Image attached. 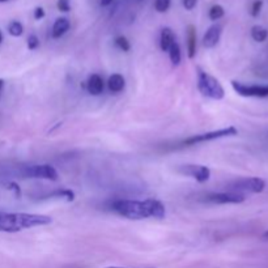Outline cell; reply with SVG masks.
<instances>
[{
	"instance_id": "1",
	"label": "cell",
	"mask_w": 268,
	"mask_h": 268,
	"mask_svg": "<svg viewBox=\"0 0 268 268\" xmlns=\"http://www.w3.org/2000/svg\"><path fill=\"white\" fill-rule=\"evenodd\" d=\"M111 209L128 220H144L149 217L162 220L166 214L165 205L157 199H145V200L119 199L111 203Z\"/></svg>"
},
{
	"instance_id": "2",
	"label": "cell",
	"mask_w": 268,
	"mask_h": 268,
	"mask_svg": "<svg viewBox=\"0 0 268 268\" xmlns=\"http://www.w3.org/2000/svg\"><path fill=\"white\" fill-rule=\"evenodd\" d=\"M51 222L53 218L46 214L0 212V232H6V233H16L24 229L49 225Z\"/></svg>"
},
{
	"instance_id": "3",
	"label": "cell",
	"mask_w": 268,
	"mask_h": 268,
	"mask_svg": "<svg viewBox=\"0 0 268 268\" xmlns=\"http://www.w3.org/2000/svg\"><path fill=\"white\" fill-rule=\"evenodd\" d=\"M196 71H198V91L204 97H208L211 100H216V101L222 100L225 97V91L220 81L203 71L200 67H198Z\"/></svg>"
},
{
	"instance_id": "4",
	"label": "cell",
	"mask_w": 268,
	"mask_h": 268,
	"mask_svg": "<svg viewBox=\"0 0 268 268\" xmlns=\"http://www.w3.org/2000/svg\"><path fill=\"white\" fill-rule=\"evenodd\" d=\"M19 175L21 178H32V180H48L58 181V171L51 165H28L21 166L19 170Z\"/></svg>"
},
{
	"instance_id": "5",
	"label": "cell",
	"mask_w": 268,
	"mask_h": 268,
	"mask_svg": "<svg viewBox=\"0 0 268 268\" xmlns=\"http://www.w3.org/2000/svg\"><path fill=\"white\" fill-rule=\"evenodd\" d=\"M265 187V182L262 178L250 177V178H240V180H234L228 183V191L232 193H252L259 194L262 193Z\"/></svg>"
},
{
	"instance_id": "6",
	"label": "cell",
	"mask_w": 268,
	"mask_h": 268,
	"mask_svg": "<svg viewBox=\"0 0 268 268\" xmlns=\"http://www.w3.org/2000/svg\"><path fill=\"white\" fill-rule=\"evenodd\" d=\"M238 133V129L236 127L231 126L227 127V128H221L216 129V131H211V132H204V133H199V135L190 136L187 139L183 140L181 143V145H186V147H191V145L200 144V143L205 142H212V140H217L222 139V138H229V136H236Z\"/></svg>"
},
{
	"instance_id": "7",
	"label": "cell",
	"mask_w": 268,
	"mask_h": 268,
	"mask_svg": "<svg viewBox=\"0 0 268 268\" xmlns=\"http://www.w3.org/2000/svg\"><path fill=\"white\" fill-rule=\"evenodd\" d=\"M203 202L212 203V204H240L245 202V195L232 191L224 193H209L204 196Z\"/></svg>"
},
{
	"instance_id": "8",
	"label": "cell",
	"mask_w": 268,
	"mask_h": 268,
	"mask_svg": "<svg viewBox=\"0 0 268 268\" xmlns=\"http://www.w3.org/2000/svg\"><path fill=\"white\" fill-rule=\"evenodd\" d=\"M232 86L234 91L242 97H256V98H264L268 97V85H249V84H243V82L232 81Z\"/></svg>"
},
{
	"instance_id": "9",
	"label": "cell",
	"mask_w": 268,
	"mask_h": 268,
	"mask_svg": "<svg viewBox=\"0 0 268 268\" xmlns=\"http://www.w3.org/2000/svg\"><path fill=\"white\" fill-rule=\"evenodd\" d=\"M178 171L183 175L191 177L199 183H204L211 177V170L209 167L204 165H182L178 167Z\"/></svg>"
},
{
	"instance_id": "10",
	"label": "cell",
	"mask_w": 268,
	"mask_h": 268,
	"mask_svg": "<svg viewBox=\"0 0 268 268\" xmlns=\"http://www.w3.org/2000/svg\"><path fill=\"white\" fill-rule=\"evenodd\" d=\"M221 33H222V26L216 24V25L209 26L208 30L205 32L204 37H203V44L207 49H213L216 44L218 43L221 38Z\"/></svg>"
},
{
	"instance_id": "11",
	"label": "cell",
	"mask_w": 268,
	"mask_h": 268,
	"mask_svg": "<svg viewBox=\"0 0 268 268\" xmlns=\"http://www.w3.org/2000/svg\"><path fill=\"white\" fill-rule=\"evenodd\" d=\"M105 89V82L101 76L97 73L89 76L88 81H86V91L91 93L92 96H100Z\"/></svg>"
},
{
	"instance_id": "12",
	"label": "cell",
	"mask_w": 268,
	"mask_h": 268,
	"mask_svg": "<svg viewBox=\"0 0 268 268\" xmlns=\"http://www.w3.org/2000/svg\"><path fill=\"white\" fill-rule=\"evenodd\" d=\"M71 28V22L70 20L66 19V17H59V19L55 20L53 25V30H51V35L53 38H60L63 37Z\"/></svg>"
},
{
	"instance_id": "13",
	"label": "cell",
	"mask_w": 268,
	"mask_h": 268,
	"mask_svg": "<svg viewBox=\"0 0 268 268\" xmlns=\"http://www.w3.org/2000/svg\"><path fill=\"white\" fill-rule=\"evenodd\" d=\"M186 41H187V55H189L190 59H194L196 55V29L194 25L187 26Z\"/></svg>"
},
{
	"instance_id": "14",
	"label": "cell",
	"mask_w": 268,
	"mask_h": 268,
	"mask_svg": "<svg viewBox=\"0 0 268 268\" xmlns=\"http://www.w3.org/2000/svg\"><path fill=\"white\" fill-rule=\"evenodd\" d=\"M107 88L111 93H120L126 88V80L119 73H113L107 80Z\"/></svg>"
},
{
	"instance_id": "15",
	"label": "cell",
	"mask_w": 268,
	"mask_h": 268,
	"mask_svg": "<svg viewBox=\"0 0 268 268\" xmlns=\"http://www.w3.org/2000/svg\"><path fill=\"white\" fill-rule=\"evenodd\" d=\"M175 42V34L170 28H164L160 34V48L162 51H169L171 44Z\"/></svg>"
},
{
	"instance_id": "16",
	"label": "cell",
	"mask_w": 268,
	"mask_h": 268,
	"mask_svg": "<svg viewBox=\"0 0 268 268\" xmlns=\"http://www.w3.org/2000/svg\"><path fill=\"white\" fill-rule=\"evenodd\" d=\"M64 199L66 202H73L75 200V193L72 190H55L53 193H50L49 195H46V198L43 199Z\"/></svg>"
},
{
	"instance_id": "17",
	"label": "cell",
	"mask_w": 268,
	"mask_h": 268,
	"mask_svg": "<svg viewBox=\"0 0 268 268\" xmlns=\"http://www.w3.org/2000/svg\"><path fill=\"white\" fill-rule=\"evenodd\" d=\"M167 53H169V58H170V62L173 63V66H180L181 60H182V53H181V48L177 41L171 44Z\"/></svg>"
},
{
	"instance_id": "18",
	"label": "cell",
	"mask_w": 268,
	"mask_h": 268,
	"mask_svg": "<svg viewBox=\"0 0 268 268\" xmlns=\"http://www.w3.org/2000/svg\"><path fill=\"white\" fill-rule=\"evenodd\" d=\"M251 37L256 42H264L268 38V30L260 25H255L251 28Z\"/></svg>"
},
{
	"instance_id": "19",
	"label": "cell",
	"mask_w": 268,
	"mask_h": 268,
	"mask_svg": "<svg viewBox=\"0 0 268 268\" xmlns=\"http://www.w3.org/2000/svg\"><path fill=\"white\" fill-rule=\"evenodd\" d=\"M224 15H225L224 8H222L221 6H218V4H214V6H212L211 10H209V12H208V16H209V19L212 20V21L220 20L221 17H224Z\"/></svg>"
},
{
	"instance_id": "20",
	"label": "cell",
	"mask_w": 268,
	"mask_h": 268,
	"mask_svg": "<svg viewBox=\"0 0 268 268\" xmlns=\"http://www.w3.org/2000/svg\"><path fill=\"white\" fill-rule=\"evenodd\" d=\"M8 33H10L12 37H20L24 33V26L20 21H12L8 25Z\"/></svg>"
},
{
	"instance_id": "21",
	"label": "cell",
	"mask_w": 268,
	"mask_h": 268,
	"mask_svg": "<svg viewBox=\"0 0 268 268\" xmlns=\"http://www.w3.org/2000/svg\"><path fill=\"white\" fill-rule=\"evenodd\" d=\"M114 43H115V46H117L119 50L124 51V53L129 51V49H131V43H129V41L124 35H118V37L115 38Z\"/></svg>"
},
{
	"instance_id": "22",
	"label": "cell",
	"mask_w": 268,
	"mask_h": 268,
	"mask_svg": "<svg viewBox=\"0 0 268 268\" xmlns=\"http://www.w3.org/2000/svg\"><path fill=\"white\" fill-rule=\"evenodd\" d=\"M171 0H155V10L158 13H165L170 8Z\"/></svg>"
},
{
	"instance_id": "23",
	"label": "cell",
	"mask_w": 268,
	"mask_h": 268,
	"mask_svg": "<svg viewBox=\"0 0 268 268\" xmlns=\"http://www.w3.org/2000/svg\"><path fill=\"white\" fill-rule=\"evenodd\" d=\"M57 7L58 10L60 11V12H70L71 11V0H58L57 3Z\"/></svg>"
},
{
	"instance_id": "24",
	"label": "cell",
	"mask_w": 268,
	"mask_h": 268,
	"mask_svg": "<svg viewBox=\"0 0 268 268\" xmlns=\"http://www.w3.org/2000/svg\"><path fill=\"white\" fill-rule=\"evenodd\" d=\"M262 7H263L262 0H255V2H254V3H252V6H251V16L258 17L259 13H260V11H262Z\"/></svg>"
},
{
	"instance_id": "25",
	"label": "cell",
	"mask_w": 268,
	"mask_h": 268,
	"mask_svg": "<svg viewBox=\"0 0 268 268\" xmlns=\"http://www.w3.org/2000/svg\"><path fill=\"white\" fill-rule=\"evenodd\" d=\"M39 46V39L35 34H30L28 38V49L29 50H35Z\"/></svg>"
},
{
	"instance_id": "26",
	"label": "cell",
	"mask_w": 268,
	"mask_h": 268,
	"mask_svg": "<svg viewBox=\"0 0 268 268\" xmlns=\"http://www.w3.org/2000/svg\"><path fill=\"white\" fill-rule=\"evenodd\" d=\"M182 4L185 7V10L193 11L198 4V0H182Z\"/></svg>"
},
{
	"instance_id": "27",
	"label": "cell",
	"mask_w": 268,
	"mask_h": 268,
	"mask_svg": "<svg viewBox=\"0 0 268 268\" xmlns=\"http://www.w3.org/2000/svg\"><path fill=\"white\" fill-rule=\"evenodd\" d=\"M44 15H46V13H44V10L42 8V7H37V8L34 10V19L35 20H42L44 17Z\"/></svg>"
},
{
	"instance_id": "28",
	"label": "cell",
	"mask_w": 268,
	"mask_h": 268,
	"mask_svg": "<svg viewBox=\"0 0 268 268\" xmlns=\"http://www.w3.org/2000/svg\"><path fill=\"white\" fill-rule=\"evenodd\" d=\"M8 189L12 190V191H15V195H16L17 198H20V195H21V191H20L19 185H16L15 182H11V183H8Z\"/></svg>"
},
{
	"instance_id": "29",
	"label": "cell",
	"mask_w": 268,
	"mask_h": 268,
	"mask_svg": "<svg viewBox=\"0 0 268 268\" xmlns=\"http://www.w3.org/2000/svg\"><path fill=\"white\" fill-rule=\"evenodd\" d=\"M113 2L114 0H100V4H101L102 7H107V6H110Z\"/></svg>"
},
{
	"instance_id": "30",
	"label": "cell",
	"mask_w": 268,
	"mask_h": 268,
	"mask_svg": "<svg viewBox=\"0 0 268 268\" xmlns=\"http://www.w3.org/2000/svg\"><path fill=\"white\" fill-rule=\"evenodd\" d=\"M3 86H4V80L0 79V93H2V91H3Z\"/></svg>"
},
{
	"instance_id": "31",
	"label": "cell",
	"mask_w": 268,
	"mask_h": 268,
	"mask_svg": "<svg viewBox=\"0 0 268 268\" xmlns=\"http://www.w3.org/2000/svg\"><path fill=\"white\" fill-rule=\"evenodd\" d=\"M2 42H3V33L0 30V44H2Z\"/></svg>"
},
{
	"instance_id": "32",
	"label": "cell",
	"mask_w": 268,
	"mask_h": 268,
	"mask_svg": "<svg viewBox=\"0 0 268 268\" xmlns=\"http://www.w3.org/2000/svg\"><path fill=\"white\" fill-rule=\"evenodd\" d=\"M263 238H265V240H268V231L265 232L264 234H263Z\"/></svg>"
},
{
	"instance_id": "33",
	"label": "cell",
	"mask_w": 268,
	"mask_h": 268,
	"mask_svg": "<svg viewBox=\"0 0 268 268\" xmlns=\"http://www.w3.org/2000/svg\"><path fill=\"white\" fill-rule=\"evenodd\" d=\"M106 268H127V267H117V265H111V267H106Z\"/></svg>"
},
{
	"instance_id": "34",
	"label": "cell",
	"mask_w": 268,
	"mask_h": 268,
	"mask_svg": "<svg viewBox=\"0 0 268 268\" xmlns=\"http://www.w3.org/2000/svg\"><path fill=\"white\" fill-rule=\"evenodd\" d=\"M6 2H8V0H0V3H6Z\"/></svg>"
},
{
	"instance_id": "35",
	"label": "cell",
	"mask_w": 268,
	"mask_h": 268,
	"mask_svg": "<svg viewBox=\"0 0 268 268\" xmlns=\"http://www.w3.org/2000/svg\"><path fill=\"white\" fill-rule=\"evenodd\" d=\"M135 2H143V0H135Z\"/></svg>"
}]
</instances>
